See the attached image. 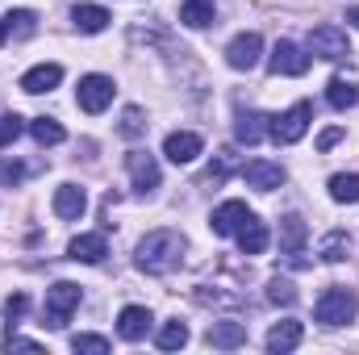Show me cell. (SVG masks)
<instances>
[{"label": "cell", "mask_w": 359, "mask_h": 355, "mask_svg": "<svg viewBox=\"0 0 359 355\" xmlns=\"http://www.w3.org/2000/svg\"><path fill=\"white\" fill-rule=\"evenodd\" d=\"M184 255V239L176 230H151L142 243H138V267L151 272V276H168Z\"/></svg>", "instance_id": "cell-1"}, {"label": "cell", "mask_w": 359, "mask_h": 355, "mask_svg": "<svg viewBox=\"0 0 359 355\" xmlns=\"http://www.w3.org/2000/svg\"><path fill=\"white\" fill-rule=\"evenodd\" d=\"M264 121H268L264 113H238V121H234V138H238L243 147L264 142V134H268V126H264Z\"/></svg>", "instance_id": "cell-20"}, {"label": "cell", "mask_w": 359, "mask_h": 355, "mask_svg": "<svg viewBox=\"0 0 359 355\" xmlns=\"http://www.w3.org/2000/svg\"><path fill=\"white\" fill-rule=\"evenodd\" d=\"M67 255H72L76 264H100V260L109 255V243H104V234H80V239H72Z\"/></svg>", "instance_id": "cell-17"}, {"label": "cell", "mask_w": 359, "mask_h": 355, "mask_svg": "<svg viewBox=\"0 0 359 355\" xmlns=\"http://www.w3.org/2000/svg\"><path fill=\"white\" fill-rule=\"evenodd\" d=\"M4 38H8V25H4V21H0V46H4Z\"/></svg>", "instance_id": "cell-38"}, {"label": "cell", "mask_w": 359, "mask_h": 355, "mask_svg": "<svg viewBox=\"0 0 359 355\" xmlns=\"http://www.w3.org/2000/svg\"><path fill=\"white\" fill-rule=\"evenodd\" d=\"M297 284L292 280H284V276H271V284H268V301L271 305H297Z\"/></svg>", "instance_id": "cell-28"}, {"label": "cell", "mask_w": 359, "mask_h": 355, "mask_svg": "<svg viewBox=\"0 0 359 355\" xmlns=\"http://www.w3.org/2000/svg\"><path fill=\"white\" fill-rule=\"evenodd\" d=\"M359 309V297L351 288H343V284H330L322 297H318V305H313V318L322 322V326H347L351 318H355Z\"/></svg>", "instance_id": "cell-2"}, {"label": "cell", "mask_w": 359, "mask_h": 355, "mask_svg": "<svg viewBox=\"0 0 359 355\" xmlns=\"http://www.w3.org/2000/svg\"><path fill=\"white\" fill-rule=\"evenodd\" d=\"M309 55H318V59H330V63L347 59V55H351V46H347V34H343L339 25H318V29H309Z\"/></svg>", "instance_id": "cell-5"}, {"label": "cell", "mask_w": 359, "mask_h": 355, "mask_svg": "<svg viewBox=\"0 0 359 355\" xmlns=\"http://www.w3.org/2000/svg\"><path fill=\"white\" fill-rule=\"evenodd\" d=\"M72 21H76V29H80V34H100L113 17H109L100 4H76V8H72Z\"/></svg>", "instance_id": "cell-22"}, {"label": "cell", "mask_w": 359, "mask_h": 355, "mask_svg": "<svg viewBox=\"0 0 359 355\" xmlns=\"http://www.w3.org/2000/svg\"><path fill=\"white\" fill-rule=\"evenodd\" d=\"M21 176H25V168L17 159H0V184H17Z\"/></svg>", "instance_id": "cell-35"}, {"label": "cell", "mask_w": 359, "mask_h": 355, "mask_svg": "<svg viewBox=\"0 0 359 355\" xmlns=\"http://www.w3.org/2000/svg\"><path fill=\"white\" fill-rule=\"evenodd\" d=\"M113 80L109 76H84L80 80V92H76V105L84 109V113H104L109 105H113Z\"/></svg>", "instance_id": "cell-6"}, {"label": "cell", "mask_w": 359, "mask_h": 355, "mask_svg": "<svg viewBox=\"0 0 359 355\" xmlns=\"http://www.w3.org/2000/svg\"><path fill=\"white\" fill-rule=\"evenodd\" d=\"M80 284H72V280H59L55 288H46V305H42V322L50 326V330H63L67 322H72V314L80 309Z\"/></svg>", "instance_id": "cell-3"}, {"label": "cell", "mask_w": 359, "mask_h": 355, "mask_svg": "<svg viewBox=\"0 0 359 355\" xmlns=\"http://www.w3.org/2000/svg\"><path fill=\"white\" fill-rule=\"evenodd\" d=\"M142 130H147V121H142V109H134V105H130V109L121 113V134H126V138H138Z\"/></svg>", "instance_id": "cell-31"}, {"label": "cell", "mask_w": 359, "mask_h": 355, "mask_svg": "<svg viewBox=\"0 0 359 355\" xmlns=\"http://www.w3.org/2000/svg\"><path fill=\"white\" fill-rule=\"evenodd\" d=\"M301 339H305V326H301L297 318H284V322H276V326L268 330V351L284 355V351H292Z\"/></svg>", "instance_id": "cell-16"}, {"label": "cell", "mask_w": 359, "mask_h": 355, "mask_svg": "<svg viewBox=\"0 0 359 355\" xmlns=\"http://www.w3.org/2000/svg\"><path fill=\"white\" fill-rule=\"evenodd\" d=\"M34 21H38V17H34L29 8H17V13H8V17H4L8 34H17V38H29V34H34Z\"/></svg>", "instance_id": "cell-30"}, {"label": "cell", "mask_w": 359, "mask_h": 355, "mask_svg": "<svg viewBox=\"0 0 359 355\" xmlns=\"http://www.w3.org/2000/svg\"><path fill=\"white\" fill-rule=\"evenodd\" d=\"M301 247H305V222L297 213L280 217V251L284 255H301Z\"/></svg>", "instance_id": "cell-21"}, {"label": "cell", "mask_w": 359, "mask_h": 355, "mask_svg": "<svg viewBox=\"0 0 359 355\" xmlns=\"http://www.w3.org/2000/svg\"><path fill=\"white\" fill-rule=\"evenodd\" d=\"M326 100L343 113V109H355L359 105V88H355V80H347V76H334L330 84H326Z\"/></svg>", "instance_id": "cell-23"}, {"label": "cell", "mask_w": 359, "mask_h": 355, "mask_svg": "<svg viewBox=\"0 0 359 355\" xmlns=\"http://www.w3.org/2000/svg\"><path fill=\"white\" fill-rule=\"evenodd\" d=\"M339 142H343V130H339V126H330V130H322L318 151H330V147H339Z\"/></svg>", "instance_id": "cell-36"}, {"label": "cell", "mask_w": 359, "mask_h": 355, "mask_svg": "<svg viewBox=\"0 0 359 355\" xmlns=\"http://www.w3.org/2000/svg\"><path fill=\"white\" fill-rule=\"evenodd\" d=\"M155 343H159L163 351H180V347L188 343V326H184V322H168V326L159 330V339H155Z\"/></svg>", "instance_id": "cell-29"}, {"label": "cell", "mask_w": 359, "mask_h": 355, "mask_svg": "<svg viewBox=\"0 0 359 355\" xmlns=\"http://www.w3.org/2000/svg\"><path fill=\"white\" fill-rule=\"evenodd\" d=\"M259 55H264V38L251 29V34H238L230 46H226V63L234 67V72H251L255 63H259Z\"/></svg>", "instance_id": "cell-8"}, {"label": "cell", "mask_w": 359, "mask_h": 355, "mask_svg": "<svg viewBox=\"0 0 359 355\" xmlns=\"http://www.w3.org/2000/svg\"><path fill=\"white\" fill-rule=\"evenodd\" d=\"M243 180H247L251 188H259V192H271V188L284 184V168H280V163H268V159H251V163L243 168Z\"/></svg>", "instance_id": "cell-14"}, {"label": "cell", "mask_w": 359, "mask_h": 355, "mask_svg": "<svg viewBox=\"0 0 359 355\" xmlns=\"http://www.w3.org/2000/svg\"><path fill=\"white\" fill-rule=\"evenodd\" d=\"M213 13H217V0H184V4H180V21H184L188 29L213 25Z\"/></svg>", "instance_id": "cell-19"}, {"label": "cell", "mask_w": 359, "mask_h": 355, "mask_svg": "<svg viewBox=\"0 0 359 355\" xmlns=\"http://www.w3.org/2000/svg\"><path fill=\"white\" fill-rule=\"evenodd\" d=\"M126 168H130V176H134V188L147 196V192H155L159 188V163H155V155H147V151H130L126 155Z\"/></svg>", "instance_id": "cell-9"}, {"label": "cell", "mask_w": 359, "mask_h": 355, "mask_svg": "<svg viewBox=\"0 0 359 355\" xmlns=\"http://www.w3.org/2000/svg\"><path fill=\"white\" fill-rule=\"evenodd\" d=\"M17 134H21V117H17V113H4V117H0V147H8Z\"/></svg>", "instance_id": "cell-34"}, {"label": "cell", "mask_w": 359, "mask_h": 355, "mask_svg": "<svg viewBox=\"0 0 359 355\" xmlns=\"http://www.w3.org/2000/svg\"><path fill=\"white\" fill-rule=\"evenodd\" d=\"M347 21H351V25L359 29V8H351V13H347Z\"/></svg>", "instance_id": "cell-37"}, {"label": "cell", "mask_w": 359, "mask_h": 355, "mask_svg": "<svg viewBox=\"0 0 359 355\" xmlns=\"http://www.w3.org/2000/svg\"><path fill=\"white\" fill-rule=\"evenodd\" d=\"M309 121H313V105L309 100H297L288 113H280V117H271L268 134L280 142V147H292V142H301L305 138V130H309Z\"/></svg>", "instance_id": "cell-4"}, {"label": "cell", "mask_w": 359, "mask_h": 355, "mask_svg": "<svg viewBox=\"0 0 359 355\" xmlns=\"http://www.w3.org/2000/svg\"><path fill=\"white\" fill-rule=\"evenodd\" d=\"M29 134H34L38 147H59V142L67 138V130H63L55 117H34V121H29Z\"/></svg>", "instance_id": "cell-26"}, {"label": "cell", "mask_w": 359, "mask_h": 355, "mask_svg": "<svg viewBox=\"0 0 359 355\" xmlns=\"http://www.w3.org/2000/svg\"><path fill=\"white\" fill-rule=\"evenodd\" d=\"M238 247H243V255H264V251H268V226H264L259 217H251V222L238 230Z\"/></svg>", "instance_id": "cell-24"}, {"label": "cell", "mask_w": 359, "mask_h": 355, "mask_svg": "<svg viewBox=\"0 0 359 355\" xmlns=\"http://www.w3.org/2000/svg\"><path fill=\"white\" fill-rule=\"evenodd\" d=\"M268 72L271 76H305L309 72V55L297 42H276L271 59H268Z\"/></svg>", "instance_id": "cell-7"}, {"label": "cell", "mask_w": 359, "mask_h": 355, "mask_svg": "<svg viewBox=\"0 0 359 355\" xmlns=\"http://www.w3.org/2000/svg\"><path fill=\"white\" fill-rule=\"evenodd\" d=\"M147 330H151V309H147V305H126V309L117 314V335H121L126 343L147 339Z\"/></svg>", "instance_id": "cell-12"}, {"label": "cell", "mask_w": 359, "mask_h": 355, "mask_svg": "<svg viewBox=\"0 0 359 355\" xmlns=\"http://www.w3.org/2000/svg\"><path fill=\"white\" fill-rule=\"evenodd\" d=\"M84 209H88V196H84L80 184H59V188H55V213H59L63 222H80Z\"/></svg>", "instance_id": "cell-11"}, {"label": "cell", "mask_w": 359, "mask_h": 355, "mask_svg": "<svg viewBox=\"0 0 359 355\" xmlns=\"http://www.w3.org/2000/svg\"><path fill=\"white\" fill-rule=\"evenodd\" d=\"M25 309H29V297H25V293L8 297V305H4V314H8V330H13V326L21 322V314H25Z\"/></svg>", "instance_id": "cell-33"}, {"label": "cell", "mask_w": 359, "mask_h": 355, "mask_svg": "<svg viewBox=\"0 0 359 355\" xmlns=\"http://www.w3.org/2000/svg\"><path fill=\"white\" fill-rule=\"evenodd\" d=\"M251 217H255V213H251L243 201H226V205H217V209H213V222H209V226H213V234H222V239H226V234H238Z\"/></svg>", "instance_id": "cell-10"}, {"label": "cell", "mask_w": 359, "mask_h": 355, "mask_svg": "<svg viewBox=\"0 0 359 355\" xmlns=\"http://www.w3.org/2000/svg\"><path fill=\"white\" fill-rule=\"evenodd\" d=\"M59 80H63V67H59V63H38V67H29V72L21 76V92L38 96V92L59 88Z\"/></svg>", "instance_id": "cell-15"}, {"label": "cell", "mask_w": 359, "mask_h": 355, "mask_svg": "<svg viewBox=\"0 0 359 355\" xmlns=\"http://www.w3.org/2000/svg\"><path fill=\"white\" fill-rule=\"evenodd\" d=\"M318 255H322L326 264H343V260L351 255V234H347V230H330V234L322 239Z\"/></svg>", "instance_id": "cell-25"}, {"label": "cell", "mask_w": 359, "mask_h": 355, "mask_svg": "<svg viewBox=\"0 0 359 355\" xmlns=\"http://www.w3.org/2000/svg\"><path fill=\"white\" fill-rule=\"evenodd\" d=\"M72 347L76 351H92V355H109V339H100V335H76Z\"/></svg>", "instance_id": "cell-32"}, {"label": "cell", "mask_w": 359, "mask_h": 355, "mask_svg": "<svg viewBox=\"0 0 359 355\" xmlns=\"http://www.w3.org/2000/svg\"><path fill=\"white\" fill-rule=\"evenodd\" d=\"M243 343H247V322H213L209 326V347L230 351V347H243Z\"/></svg>", "instance_id": "cell-18"}, {"label": "cell", "mask_w": 359, "mask_h": 355, "mask_svg": "<svg viewBox=\"0 0 359 355\" xmlns=\"http://www.w3.org/2000/svg\"><path fill=\"white\" fill-rule=\"evenodd\" d=\"M163 155L184 168V163H192L196 155H201V134H192V130H176V134H168V142H163Z\"/></svg>", "instance_id": "cell-13"}, {"label": "cell", "mask_w": 359, "mask_h": 355, "mask_svg": "<svg viewBox=\"0 0 359 355\" xmlns=\"http://www.w3.org/2000/svg\"><path fill=\"white\" fill-rule=\"evenodd\" d=\"M330 196L339 201V205H355L359 201V176L351 172H339V176H330Z\"/></svg>", "instance_id": "cell-27"}]
</instances>
